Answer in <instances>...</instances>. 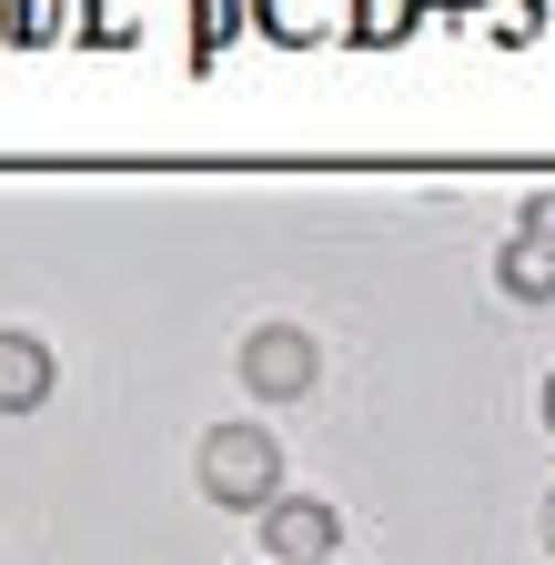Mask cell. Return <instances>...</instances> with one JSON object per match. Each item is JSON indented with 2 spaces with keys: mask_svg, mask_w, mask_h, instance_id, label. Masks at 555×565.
<instances>
[{
  "mask_svg": "<svg viewBox=\"0 0 555 565\" xmlns=\"http://www.w3.org/2000/svg\"><path fill=\"white\" fill-rule=\"evenodd\" d=\"M323 565H333V555H323Z\"/></svg>",
  "mask_w": 555,
  "mask_h": 565,
  "instance_id": "12",
  "label": "cell"
},
{
  "mask_svg": "<svg viewBox=\"0 0 555 565\" xmlns=\"http://www.w3.org/2000/svg\"><path fill=\"white\" fill-rule=\"evenodd\" d=\"M545 424H555V374H545Z\"/></svg>",
  "mask_w": 555,
  "mask_h": 565,
  "instance_id": "10",
  "label": "cell"
},
{
  "mask_svg": "<svg viewBox=\"0 0 555 565\" xmlns=\"http://www.w3.org/2000/svg\"><path fill=\"white\" fill-rule=\"evenodd\" d=\"M202 494L213 505H273L284 494V455H273L263 424H213L202 435Z\"/></svg>",
  "mask_w": 555,
  "mask_h": 565,
  "instance_id": "1",
  "label": "cell"
},
{
  "mask_svg": "<svg viewBox=\"0 0 555 565\" xmlns=\"http://www.w3.org/2000/svg\"><path fill=\"white\" fill-rule=\"evenodd\" d=\"M51 394V343L41 333H0V414H31Z\"/></svg>",
  "mask_w": 555,
  "mask_h": 565,
  "instance_id": "4",
  "label": "cell"
},
{
  "mask_svg": "<svg viewBox=\"0 0 555 565\" xmlns=\"http://www.w3.org/2000/svg\"><path fill=\"white\" fill-rule=\"evenodd\" d=\"M545 545H555V494H545Z\"/></svg>",
  "mask_w": 555,
  "mask_h": 565,
  "instance_id": "9",
  "label": "cell"
},
{
  "mask_svg": "<svg viewBox=\"0 0 555 565\" xmlns=\"http://www.w3.org/2000/svg\"><path fill=\"white\" fill-rule=\"evenodd\" d=\"M333 505H323V494H273V505H263V545H273V565H323L333 555Z\"/></svg>",
  "mask_w": 555,
  "mask_h": 565,
  "instance_id": "3",
  "label": "cell"
},
{
  "mask_svg": "<svg viewBox=\"0 0 555 565\" xmlns=\"http://www.w3.org/2000/svg\"><path fill=\"white\" fill-rule=\"evenodd\" d=\"M505 294H515V303H545V294H555V243H535V233L505 243Z\"/></svg>",
  "mask_w": 555,
  "mask_h": 565,
  "instance_id": "5",
  "label": "cell"
},
{
  "mask_svg": "<svg viewBox=\"0 0 555 565\" xmlns=\"http://www.w3.org/2000/svg\"><path fill=\"white\" fill-rule=\"evenodd\" d=\"M0 21H11V31H21V11H0Z\"/></svg>",
  "mask_w": 555,
  "mask_h": 565,
  "instance_id": "11",
  "label": "cell"
},
{
  "mask_svg": "<svg viewBox=\"0 0 555 565\" xmlns=\"http://www.w3.org/2000/svg\"><path fill=\"white\" fill-rule=\"evenodd\" d=\"M263 21L284 31V41H313L323 31V0H263Z\"/></svg>",
  "mask_w": 555,
  "mask_h": 565,
  "instance_id": "6",
  "label": "cell"
},
{
  "mask_svg": "<svg viewBox=\"0 0 555 565\" xmlns=\"http://www.w3.org/2000/svg\"><path fill=\"white\" fill-rule=\"evenodd\" d=\"M313 374H323V353H313L303 323H253V343H243V384H253V404H284V394H303Z\"/></svg>",
  "mask_w": 555,
  "mask_h": 565,
  "instance_id": "2",
  "label": "cell"
},
{
  "mask_svg": "<svg viewBox=\"0 0 555 565\" xmlns=\"http://www.w3.org/2000/svg\"><path fill=\"white\" fill-rule=\"evenodd\" d=\"M394 21H404V11H394V0H374V11H364V41H384Z\"/></svg>",
  "mask_w": 555,
  "mask_h": 565,
  "instance_id": "8",
  "label": "cell"
},
{
  "mask_svg": "<svg viewBox=\"0 0 555 565\" xmlns=\"http://www.w3.org/2000/svg\"><path fill=\"white\" fill-rule=\"evenodd\" d=\"M525 233H535V243H555V192H535V202H525Z\"/></svg>",
  "mask_w": 555,
  "mask_h": 565,
  "instance_id": "7",
  "label": "cell"
}]
</instances>
